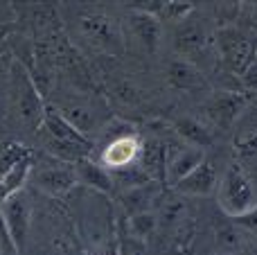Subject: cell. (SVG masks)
Masks as SVG:
<instances>
[{
    "instance_id": "obj_1",
    "label": "cell",
    "mask_w": 257,
    "mask_h": 255,
    "mask_svg": "<svg viewBox=\"0 0 257 255\" xmlns=\"http://www.w3.org/2000/svg\"><path fill=\"white\" fill-rule=\"evenodd\" d=\"M84 251L90 255H111L117 246V217L113 197L88 188H77L66 197Z\"/></svg>"
},
{
    "instance_id": "obj_2",
    "label": "cell",
    "mask_w": 257,
    "mask_h": 255,
    "mask_svg": "<svg viewBox=\"0 0 257 255\" xmlns=\"http://www.w3.org/2000/svg\"><path fill=\"white\" fill-rule=\"evenodd\" d=\"M7 115L30 134H39L45 117V99L32 79L30 70L14 59L12 79H9V97H7Z\"/></svg>"
},
{
    "instance_id": "obj_3",
    "label": "cell",
    "mask_w": 257,
    "mask_h": 255,
    "mask_svg": "<svg viewBox=\"0 0 257 255\" xmlns=\"http://www.w3.org/2000/svg\"><path fill=\"white\" fill-rule=\"evenodd\" d=\"M217 206L230 219L246 215L257 206V183L239 161H232L219 174Z\"/></svg>"
},
{
    "instance_id": "obj_4",
    "label": "cell",
    "mask_w": 257,
    "mask_h": 255,
    "mask_svg": "<svg viewBox=\"0 0 257 255\" xmlns=\"http://www.w3.org/2000/svg\"><path fill=\"white\" fill-rule=\"evenodd\" d=\"M27 188L39 192L41 197L50 199H66L70 192L79 188L75 165L63 163L50 154H32V170L27 179Z\"/></svg>"
},
{
    "instance_id": "obj_5",
    "label": "cell",
    "mask_w": 257,
    "mask_h": 255,
    "mask_svg": "<svg viewBox=\"0 0 257 255\" xmlns=\"http://www.w3.org/2000/svg\"><path fill=\"white\" fill-rule=\"evenodd\" d=\"M219 30V27H217ZM217 30H212L210 21L201 16L196 9H192L183 21H178L174 43L176 50L185 57V61L199 63V61H212L217 54Z\"/></svg>"
},
{
    "instance_id": "obj_6",
    "label": "cell",
    "mask_w": 257,
    "mask_h": 255,
    "mask_svg": "<svg viewBox=\"0 0 257 255\" xmlns=\"http://www.w3.org/2000/svg\"><path fill=\"white\" fill-rule=\"evenodd\" d=\"M219 61L239 77L257 59V34L241 23H223L217 30Z\"/></svg>"
},
{
    "instance_id": "obj_7",
    "label": "cell",
    "mask_w": 257,
    "mask_h": 255,
    "mask_svg": "<svg viewBox=\"0 0 257 255\" xmlns=\"http://www.w3.org/2000/svg\"><path fill=\"white\" fill-rule=\"evenodd\" d=\"M77 30L81 39L95 50L108 54L124 52V32L115 16L106 14L104 9H81L77 14Z\"/></svg>"
},
{
    "instance_id": "obj_8",
    "label": "cell",
    "mask_w": 257,
    "mask_h": 255,
    "mask_svg": "<svg viewBox=\"0 0 257 255\" xmlns=\"http://www.w3.org/2000/svg\"><path fill=\"white\" fill-rule=\"evenodd\" d=\"M99 136H104V145H102V149H99L97 163L102 167H106L111 174L138 165L140 147H142V138L138 131H133L131 126H122L115 134L102 131Z\"/></svg>"
},
{
    "instance_id": "obj_9",
    "label": "cell",
    "mask_w": 257,
    "mask_h": 255,
    "mask_svg": "<svg viewBox=\"0 0 257 255\" xmlns=\"http://www.w3.org/2000/svg\"><path fill=\"white\" fill-rule=\"evenodd\" d=\"M48 104H52L88 140H93V136L102 134L104 124L108 120V113L102 108V104L86 97H72V99L68 97V99H59V102H48Z\"/></svg>"
},
{
    "instance_id": "obj_10",
    "label": "cell",
    "mask_w": 257,
    "mask_h": 255,
    "mask_svg": "<svg viewBox=\"0 0 257 255\" xmlns=\"http://www.w3.org/2000/svg\"><path fill=\"white\" fill-rule=\"evenodd\" d=\"M0 215L12 233V239L16 242L18 253H23L27 246V239H30L32 219H34V199H32L30 188H23L21 192L12 194L0 206Z\"/></svg>"
},
{
    "instance_id": "obj_11",
    "label": "cell",
    "mask_w": 257,
    "mask_h": 255,
    "mask_svg": "<svg viewBox=\"0 0 257 255\" xmlns=\"http://www.w3.org/2000/svg\"><path fill=\"white\" fill-rule=\"evenodd\" d=\"M163 183H156V181H145L140 185H131V188L117 190L113 197H115L117 206L122 208L124 217L140 215V212H149L156 208L158 199L163 197Z\"/></svg>"
},
{
    "instance_id": "obj_12",
    "label": "cell",
    "mask_w": 257,
    "mask_h": 255,
    "mask_svg": "<svg viewBox=\"0 0 257 255\" xmlns=\"http://www.w3.org/2000/svg\"><path fill=\"white\" fill-rule=\"evenodd\" d=\"M205 161V149L192 145L167 143V167H165V185L174 188L181 179H185L196 165Z\"/></svg>"
},
{
    "instance_id": "obj_13",
    "label": "cell",
    "mask_w": 257,
    "mask_h": 255,
    "mask_svg": "<svg viewBox=\"0 0 257 255\" xmlns=\"http://www.w3.org/2000/svg\"><path fill=\"white\" fill-rule=\"evenodd\" d=\"M219 185V172L210 158H205L201 165H196L185 179H181L174 185V192L181 197H210L217 192Z\"/></svg>"
},
{
    "instance_id": "obj_14",
    "label": "cell",
    "mask_w": 257,
    "mask_h": 255,
    "mask_svg": "<svg viewBox=\"0 0 257 255\" xmlns=\"http://www.w3.org/2000/svg\"><path fill=\"white\" fill-rule=\"evenodd\" d=\"M128 27H131L133 39H136L147 52H156V50L160 48L163 27H160V18L156 16V14L131 7V12H128Z\"/></svg>"
},
{
    "instance_id": "obj_15",
    "label": "cell",
    "mask_w": 257,
    "mask_h": 255,
    "mask_svg": "<svg viewBox=\"0 0 257 255\" xmlns=\"http://www.w3.org/2000/svg\"><path fill=\"white\" fill-rule=\"evenodd\" d=\"M248 230L241 228L235 219L226 217L221 221H214V253L219 255H239L244 251V246L250 242Z\"/></svg>"
},
{
    "instance_id": "obj_16",
    "label": "cell",
    "mask_w": 257,
    "mask_h": 255,
    "mask_svg": "<svg viewBox=\"0 0 257 255\" xmlns=\"http://www.w3.org/2000/svg\"><path fill=\"white\" fill-rule=\"evenodd\" d=\"M140 170L147 174L149 181L165 185V167H167V143L160 138L142 140L140 158H138Z\"/></svg>"
},
{
    "instance_id": "obj_17",
    "label": "cell",
    "mask_w": 257,
    "mask_h": 255,
    "mask_svg": "<svg viewBox=\"0 0 257 255\" xmlns=\"http://www.w3.org/2000/svg\"><path fill=\"white\" fill-rule=\"evenodd\" d=\"M75 172H77V181H79L81 188L95 190V192H102L113 197L115 194V183H113V174L102 167L95 158H84V161L75 163Z\"/></svg>"
},
{
    "instance_id": "obj_18",
    "label": "cell",
    "mask_w": 257,
    "mask_h": 255,
    "mask_svg": "<svg viewBox=\"0 0 257 255\" xmlns=\"http://www.w3.org/2000/svg\"><path fill=\"white\" fill-rule=\"evenodd\" d=\"M244 104H246V99H244L241 93H219L210 99L208 117L217 126L228 129V126L239 117V113L244 111Z\"/></svg>"
},
{
    "instance_id": "obj_19",
    "label": "cell",
    "mask_w": 257,
    "mask_h": 255,
    "mask_svg": "<svg viewBox=\"0 0 257 255\" xmlns=\"http://www.w3.org/2000/svg\"><path fill=\"white\" fill-rule=\"evenodd\" d=\"M167 77H169V81L181 90H199L205 86L203 72H201L194 63L185 61V59H176V61L169 63Z\"/></svg>"
},
{
    "instance_id": "obj_20",
    "label": "cell",
    "mask_w": 257,
    "mask_h": 255,
    "mask_svg": "<svg viewBox=\"0 0 257 255\" xmlns=\"http://www.w3.org/2000/svg\"><path fill=\"white\" fill-rule=\"evenodd\" d=\"M32 158V149L27 145L18 143L14 138H7L0 145V179L7 176L12 170H16L21 163L30 161Z\"/></svg>"
},
{
    "instance_id": "obj_21",
    "label": "cell",
    "mask_w": 257,
    "mask_h": 255,
    "mask_svg": "<svg viewBox=\"0 0 257 255\" xmlns=\"http://www.w3.org/2000/svg\"><path fill=\"white\" fill-rule=\"evenodd\" d=\"M176 134L181 136L187 145H192V147L205 149L212 145V134H210L199 120H194V117H183V120H178Z\"/></svg>"
},
{
    "instance_id": "obj_22",
    "label": "cell",
    "mask_w": 257,
    "mask_h": 255,
    "mask_svg": "<svg viewBox=\"0 0 257 255\" xmlns=\"http://www.w3.org/2000/svg\"><path fill=\"white\" fill-rule=\"evenodd\" d=\"M122 219H124L126 230L133 235V237H138V239H142V242L151 244L156 230H158V217H156L154 210L140 212V215H133V217H122Z\"/></svg>"
},
{
    "instance_id": "obj_23",
    "label": "cell",
    "mask_w": 257,
    "mask_h": 255,
    "mask_svg": "<svg viewBox=\"0 0 257 255\" xmlns=\"http://www.w3.org/2000/svg\"><path fill=\"white\" fill-rule=\"evenodd\" d=\"M115 255H154L151 246L142 239L133 237L126 230L124 219L117 221V246H115Z\"/></svg>"
},
{
    "instance_id": "obj_24",
    "label": "cell",
    "mask_w": 257,
    "mask_h": 255,
    "mask_svg": "<svg viewBox=\"0 0 257 255\" xmlns=\"http://www.w3.org/2000/svg\"><path fill=\"white\" fill-rule=\"evenodd\" d=\"M12 66H14V59L0 54V122H3V115H7V97H9Z\"/></svg>"
},
{
    "instance_id": "obj_25",
    "label": "cell",
    "mask_w": 257,
    "mask_h": 255,
    "mask_svg": "<svg viewBox=\"0 0 257 255\" xmlns=\"http://www.w3.org/2000/svg\"><path fill=\"white\" fill-rule=\"evenodd\" d=\"M0 255H21L16 242L12 239V233H9L7 224H5L3 215H0Z\"/></svg>"
},
{
    "instance_id": "obj_26",
    "label": "cell",
    "mask_w": 257,
    "mask_h": 255,
    "mask_svg": "<svg viewBox=\"0 0 257 255\" xmlns=\"http://www.w3.org/2000/svg\"><path fill=\"white\" fill-rule=\"evenodd\" d=\"M239 16L241 25L257 34V3H244V7H239Z\"/></svg>"
},
{
    "instance_id": "obj_27",
    "label": "cell",
    "mask_w": 257,
    "mask_h": 255,
    "mask_svg": "<svg viewBox=\"0 0 257 255\" xmlns=\"http://www.w3.org/2000/svg\"><path fill=\"white\" fill-rule=\"evenodd\" d=\"M239 84L248 93H257V59L239 75Z\"/></svg>"
},
{
    "instance_id": "obj_28",
    "label": "cell",
    "mask_w": 257,
    "mask_h": 255,
    "mask_svg": "<svg viewBox=\"0 0 257 255\" xmlns=\"http://www.w3.org/2000/svg\"><path fill=\"white\" fill-rule=\"evenodd\" d=\"M235 221L241 226V228L248 230V233H257V206H255L250 212H246V215L237 217Z\"/></svg>"
},
{
    "instance_id": "obj_29",
    "label": "cell",
    "mask_w": 257,
    "mask_h": 255,
    "mask_svg": "<svg viewBox=\"0 0 257 255\" xmlns=\"http://www.w3.org/2000/svg\"><path fill=\"white\" fill-rule=\"evenodd\" d=\"M239 255H257V239H250V242L246 244L244 251H241Z\"/></svg>"
},
{
    "instance_id": "obj_30",
    "label": "cell",
    "mask_w": 257,
    "mask_h": 255,
    "mask_svg": "<svg viewBox=\"0 0 257 255\" xmlns=\"http://www.w3.org/2000/svg\"><path fill=\"white\" fill-rule=\"evenodd\" d=\"M5 140H7V129H5V124L0 122V145H3Z\"/></svg>"
},
{
    "instance_id": "obj_31",
    "label": "cell",
    "mask_w": 257,
    "mask_h": 255,
    "mask_svg": "<svg viewBox=\"0 0 257 255\" xmlns=\"http://www.w3.org/2000/svg\"><path fill=\"white\" fill-rule=\"evenodd\" d=\"M214 255H219V253H214Z\"/></svg>"
}]
</instances>
